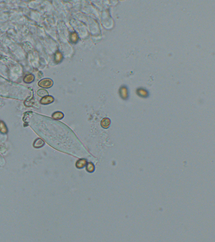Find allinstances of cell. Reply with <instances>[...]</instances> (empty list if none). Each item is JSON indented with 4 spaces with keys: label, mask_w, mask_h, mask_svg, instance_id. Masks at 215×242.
<instances>
[{
    "label": "cell",
    "mask_w": 215,
    "mask_h": 242,
    "mask_svg": "<svg viewBox=\"0 0 215 242\" xmlns=\"http://www.w3.org/2000/svg\"><path fill=\"white\" fill-rule=\"evenodd\" d=\"M53 82L52 79L49 78H46L41 80L39 83L38 85L43 88H50L53 85Z\"/></svg>",
    "instance_id": "obj_1"
},
{
    "label": "cell",
    "mask_w": 215,
    "mask_h": 242,
    "mask_svg": "<svg viewBox=\"0 0 215 242\" xmlns=\"http://www.w3.org/2000/svg\"><path fill=\"white\" fill-rule=\"evenodd\" d=\"M54 99L52 96H47L44 97L41 100L40 103L43 105H48L52 103Z\"/></svg>",
    "instance_id": "obj_2"
},
{
    "label": "cell",
    "mask_w": 215,
    "mask_h": 242,
    "mask_svg": "<svg viewBox=\"0 0 215 242\" xmlns=\"http://www.w3.org/2000/svg\"><path fill=\"white\" fill-rule=\"evenodd\" d=\"M119 94L121 97L124 100L127 99L128 97V91L127 88L125 86L121 87L119 89Z\"/></svg>",
    "instance_id": "obj_3"
},
{
    "label": "cell",
    "mask_w": 215,
    "mask_h": 242,
    "mask_svg": "<svg viewBox=\"0 0 215 242\" xmlns=\"http://www.w3.org/2000/svg\"><path fill=\"white\" fill-rule=\"evenodd\" d=\"M101 127L105 129H107L110 127L111 125V120L109 118H104L101 121Z\"/></svg>",
    "instance_id": "obj_4"
},
{
    "label": "cell",
    "mask_w": 215,
    "mask_h": 242,
    "mask_svg": "<svg viewBox=\"0 0 215 242\" xmlns=\"http://www.w3.org/2000/svg\"><path fill=\"white\" fill-rule=\"evenodd\" d=\"M87 160L85 159H80L76 163V166L77 168L81 169L84 167L87 164Z\"/></svg>",
    "instance_id": "obj_5"
},
{
    "label": "cell",
    "mask_w": 215,
    "mask_h": 242,
    "mask_svg": "<svg viewBox=\"0 0 215 242\" xmlns=\"http://www.w3.org/2000/svg\"><path fill=\"white\" fill-rule=\"evenodd\" d=\"M44 141L42 140V139L38 138L34 141L33 146L36 148H40L42 147L44 145Z\"/></svg>",
    "instance_id": "obj_6"
},
{
    "label": "cell",
    "mask_w": 215,
    "mask_h": 242,
    "mask_svg": "<svg viewBox=\"0 0 215 242\" xmlns=\"http://www.w3.org/2000/svg\"><path fill=\"white\" fill-rule=\"evenodd\" d=\"M52 117L53 119L56 120L61 119L64 117V114L61 111H56L52 114Z\"/></svg>",
    "instance_id": "obj_7"
},
{
    "label": "cell",
    "mask_w": 215,
    "mask_h": 242,
    "mask_svg": "<svg viewBox=\"0 0 215 242\" xmlns=\"http://www.w3.org/2000/svg\"><path fill=\"white\" fill-rule=\"evenodd\" d=\"M137 93L141 97L146 98L148 96V93L146 90L143 88H139L137 90Z\"/></svg>",
    "instance_id": "obj_8"
},
{
    "label": "cell",
    "mask_w": 215,
    "mask_h": 242,
    "mask_svg": "<svg viewBox=\"0 0 215 242\" xmlns=\"http://www.w3.org/2000/svg\"><path fill=\"white\" fill-rule=\"evenodd\" d=\"M34 78V76L33 74H28L24 77L23 80L25 83H30L33 82Z\"/></svg>",
    "instance_id": "obj_9"
},
{
    "label": "cell",
    "mask_w": 215,
    "mask_h": 242,
    "mask_svg": "<svg viewBox=\"0 0 215 242\" xmlns=\"http://www.w3.org/2000/svg\"><path fill=\"white\" fill-rule=\"evenodd\" d=\"M37 94L40 97L43 98V97H45L46 96H48L49 93L46 89H39L38 91Z\"/></svg>",
    "instance_id": "obj_10"
},
{
    "label": "cell",
    "mask_w": 215,
    "mask_h": 242,
    "mask_svg": "<svg viewBox=\"0 0 215 242\" xmlns=\"http://www.w3.org/2000/svg\"><path fill=\"white\" fill-rule=\"evenodd\" d=\"M63 58V55L60 52H57L55 54V60L56 63H59L62 60Z\"/></svg>",
    "instance_id": "obj_11"
},
{
    "label": "cell",
    "mask_w": 215,
    "mask_h": 242,
    "mask_svg": "<svg viewBox=\"0 0 215 242\" xmlns=\"http://www.w3.org/2000/svg\"><path fill=\"white\" fill-rule=\"evenodd\" d=\"M0 132L4 134L6 133L7 132V126L2 121L0 122Z\"/></svg>",
    "instance_id": "obj_12"
},
{
    "label": "cell",
    "mask_w": 215,
    "mask_h": 242,
    "mask_svg": "<svg viewBox=\"0 0 215 242\" xmlns=\"http://www.w3.org/2000/svg\"><path fill=\"white\" fill-rule=\"evenodd\" d=\"M86 170L88 172H92L95 170V166L92 163L89 162L86 165Z\"/></svg>",
    "instance_id": "obj_13"
},
{
    "label": "cell",
    "mask_w": 215,
    "mask_h": 242,
    "mask_svg": "<svg viewBox=\"0 0 215 242\" xmlns=\"http://www.w3.org/2000/svg\"><path fill=\"white\" fill-rule=\"evenodd\" d=\"M70 39L72 43H76L78 40V36L76 33H72L70 36Z\"/></svg>",
    "instance_id": "obj_14"
}]
</instances>
